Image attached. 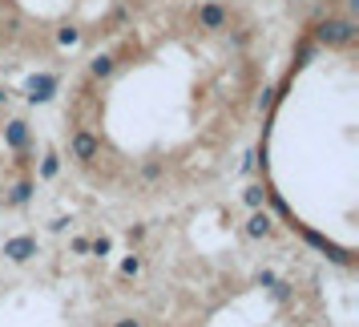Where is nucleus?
Wrapping results in <instances>:
<instances>
[{"label":"nucleus","mask_w":359,"mask_h":327,"mask_svg":"<svg viewBox=\"0 0 359 327\" xmlns=\"http://www.w3.org/2000/svg\"><path fill=\"white\" fill-rule=\"evenodd\" d=\"M262 20L250 0H154L85 57L69 89V162L105 186L162 194L262 114Z\"/></svg>","instance_id":"f257e3e1"},{"label":"nucleus","mask_w":359,"mask_h":327,"mask_svg":"<svg viewBox=\"0 0 359 327\" xmlns=\"http://www.w3.org/2000/svg\"><path fill=\"white\" fill-rule=\"evenodd\" d=\"M137 271H142V259H126V262H121V275H126V279L137 275Z\"/></svg>","instance_id":"423d86ee"},{"label":"nucleus","mask_w":359,"mask_h":327,"mask_svg":"<svg viewBox=\"0 0 359 327\" xmlns=\"http://www.w3.org/2000/svg\"><path fill=\"white\" fill-rule=\"evenodd\" d=\"M154 0H0V61L61 65L114 41Z\"/></svg>","instance_id":"f03ea898"},{"label":"nucleus","mask_w":359,"mask_h":327,"mask_svg":"<svg viewBox=\"0 0 359 327\" xmlns=\"http://www.w3.org/2000/svg\"><path fill=\"white\" fill-rule=\"evenodd\" d=\"M271 230H275V222H271L266 214H250V218H246V239H266Z\"/></svg>","instance_id":"20e7f679"},{"label":"nucleus","mask_w":359,"mask_h":327,"mask_svg":"<svg viewBox=\"0 0 359 327\" xmlns=\"http://www.w3.org/2000/svg\"><path fill=\"white\" fill-rule=\"evenodd\" d=\"M33 251H36V243H33V239H13V243H4V255H8L13 262L33 259Z\"/></svg>","instance_id":"7ed1b4c3"},{"label":"nucleus","mask_w":359,"mask_h":327,"mask_svg":"<svg viewBox=\"0 0 359 327\" xmlns=\"http://www.w3.org/2000/svg\"><path fill=\"white\" fill-rule=\"evenodd\" d=\"M114 327H146V319H137V315H121V319H114Z\"/></svg>","instance_id":"39448f33"}]
</instances>
